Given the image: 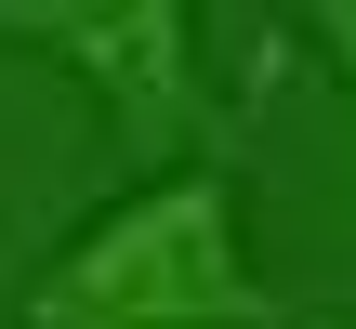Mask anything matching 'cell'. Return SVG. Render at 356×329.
Listing matches in <instances>:
<instances>
[{
    "label": "cell",
    "instance_id": "obj_4",
    "mask_svg": "<svg viewBox=\"0 0 356 329\" xmlns=\"http://www.w3.org/2000/svg\"><path fill=\"white\" fill-rule=\"evenodd\" d=\"M317 329H330V317H317Z\"/></svg>",
    "mask_w": 356,
    "mask_h": 329
},
{
    "label": "cell",
    "instance_id": "obj_3",
    "mask_svg": "<svg viewBox=\"0 0 356 329\" xmlns=\"http://www.w3.org/2000/svg\"><path fill=\"white\" fill-rule=\"evenodd\" d=\"M317 26H330V53H343V79H356V0H304Z\"/></svg>",
    "mask_w": 356,
    "mask_h": 329
},
{
    "label": "cell",
    "instance_id": "obj_2",
    "mask_svg": "<svg viewBox=\"0 0 356 329\" xmlns=\"http://www.w3.org/2000/svg\"><path fill=\"white\" fill-rule=\"evenodd\" d=\"M0 26L40 40V53H66V66L106 92V119H119L132 145L198 132V40H185V0H0Z\"/></svg>",
    "mask_w": 356,
    "mask_h": 329
},
{
    "label": "cell",
    "instance_id": "obj_1",
    "mask_svg": "<svg viewBox=\"0 0 356 329\" xmlns=\"http://www.w3.org/2000/svg\"><path fill=\"white\" fill-rule=\"evenodd\" d=\"M251 317H264V277L238 251V185L211 158L132 185L26 290V329H251Z\"/></svg>",
    "mask_w": 356,
    "mask_h": 329
}]
</instances>
